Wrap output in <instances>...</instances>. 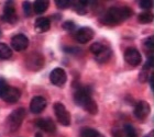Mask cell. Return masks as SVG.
Masks as SVG:
<instances>
[{"instance_id": "cell-1", "label": "cell", "mask_w": 154, "mask_h": 137, "mask_svg": "<svg viewBox=\"0 0 154 137\" xmlns=\"http://www.w3.org/2000/svg\"><path fill=\"white\" fill-rule=\"evenodd\" d=\"M74 101L89 114L96 115L98 113V105L91 97V89L89 87L77 85L74 90Z\"/></svg>"}, {"instance_id": "cell-2", "label": "cell", "mask_w": 154, "mask_h": 137, "mask_svg": "<svg viewBox=\"0 0 154 137\" xmlns=\"http://www.w3.org/2000/svg\"><path fill=\"white\" fill-rule=\"evenodd\" d=\"M133 14L132 9L129 7H111L103 13V16L100 18V21L106 25H117L119 23L128 20Z\"/></svg>"}, {"instance_id": "cell-3", "label": "cell", "mask_w": 154, "mask_h": 137, "mask_svg": "<svg viewBox=\"0 0 154 137\" xmlns=\"http://www.w3.org/2000/svg\"><path fill=\"white\" fill-rule=\"evenodd\" d=\"M21 97L20 89L8 85L3 77H0V98L8 103H16Z\"/></svg>"}, {"instance_id": "cell-4", "label": "cell", "mask_w": 154, "mask_h": 137, "mask_svg": "<svg viewBox=\"0 0 154 137\" xmlns=\"http://www.w3.org/2000/svg\"><path fill=\"white\" fill-rule=\"evenodd\" d=\"M26 112L24 108H19L13 110L6 120V131L8 133H14L20 128L23 120L26 118Z\"/></svg>"}, {"instance_id": "cell-5", "label": "cell", "mask_w": 154, "mask_h": 137, "mask_svg": "<svg viewBox=\"0 0 154 137\" xmlns=\"http://www.w3.org/2000/svg\"><path fill=\"white\" fill-rule=\"evenodd\" d=\"M24 63H26V67L29 70H31V71H38L40 69L44 67L45 58L41 53L34 52V53H31V54L26 56Z\"/></svg>"}, {"instance_id": "cell-6", "label": "cell", "mask_w": 154, "mask_h": 137, "mask_svg": "<svg viewBox=\"0 0 154 137\" xmlns=\"http://www.w3.org/2000/svg\"><path fill=\"white\" fill-rule=\"evenodd\" d=\"M53 108H54V113L57 121L64 126H69L71 125V114L67 111V109L65 108V105L61 102H55Z\"/></svg>"}, {"instance_id": "cell-7", "label": "cell", "mask_w": 154, "mask_h": 137, "mask_svg": "<svg viewBox=\"0 0 154 137\" xmlns=\"http://www.w3.org/2000/svg\"><path fill=\"white\" fill-rule=\"evenodd\" d=\"M112 137H139L138 132L131 124H125L117 126L112 130Z\"/></svg>"}, {"instance_id": "cell-8", "label": "cell", "mask_w": 154, "mask_h": 137, "mask_svg": "<svg viewBox=\"0 0 154 137\" xmlns=\"http://www.w3.org/2000/svg\"><path fill=\"white\" fill-rule=\"evenodd\" d=\"M50 81L56 87H63L67 81V75L63 68H54L50 73Z\"/></svg>"}, {"instance_id": "cell-9", "label": "cell", "mask_w": 154, "mask_h": 137, "mask_svg": "<svg viewBox=\"0 0 154 137\" xmlns=\"http://www.w3.org/2000/svg\"><path fill=\"white\" fill-rule=\"evenodd\" d=\"M2 20L5 22H8L10 24H14L18 22V16L16 12V7L13 1H7L3 8Z\"/></svg>"}, {"instance_id": "cell-10", "label": "cell", "mask_w": 154, "mask_h": 137, "mask_svg": "<svg viewBox=\"0 0 154 137\" xmlns=\"http://www.w3.org/2000/svg\"><path fill=\"white\" fill-rule=\"evenodd\" d=\"M95 36V32L94 30L89 26H84V28H80V29L76 30L75 32L74 37L78 43L80 44H86L89 41H91Z\"/></svg>"}, {"instance_id": "cell-11", "label": "cell", "mask_w": 154, "mask_h": 137, "mask_svg": "<svg viewBox=\"0 0 154 137\" xmlns=\"http://www.w3.org/2000/svg\"><path fill=\"white\" fill-rule=\"evenodd\" d=\"M125 61L131 66H139L141 64L142 57L140 52L134 47H128L125 51Z\"/></svg>"}, {"instance_id": "cell-12", "label": "cell", "mask_w": 154, "mask_h": 137, "mask_svg": "<svg viewBox=\"0 0 154 137\" xmlns=\"http://www.w3.org/2000/svg\"><path fill=\"white\" fill-rule=\"evenodd\" d=\"M151 112V106L146 101H139L134 106V110H133V113H134V116L139 120H145L148 118V115L150 114Z\"/></svg>"}, {"instance_id": "cell-13", "label": "cell", "mask_w": 154, "mask_h": 137, "mask_svg": "<svg viewBox=\"0 0 154 137\" xmlns=\"http://www.w3.org/2000/svg\"><path fill=\"white\" fill-rule=\"evenodd\" d=\"M28 46H29V38L24 34H17L11 38V47L14 51H24Z\"/></svg>"}, {"instance_id": "cell-14", "label": "cell", "mask_w": 154, "mask_h": 137, "mask_svg": "<svg viewBox=\"0 0 154 137\" xmlns=\"http://www.w3.org/2000/svg\"><path fill=\"white\" fill-rule=\"evenodd\" d=\"M34 124H35L36 127H38L40 130L45 132V133H48V134H53L56 131L55 123L52 121L51 118H36L35 121H34Z\"/></svg>"}, {"instance_id": "cell-15", "label": "cell", "mask_w": 154, "mask_h": 137, "mask_svg": "<svg viewBox=\"0 0 154 137\" xmlns=\"http://www.w3.org/2000/svg\"><path fill=\"white\" fill-rule=\"evenodd\" d=\"M46 104H48V102H46L45 98H43L41 96L34 97L31 100V102H30V110L34 114H40L41 112H43L45 110Z\"/></svg>"}, {"instance_id": "cell-16", "label": "cell", "mask_w": 154, "mask_h": 137, "mask_svg": "<svg viewBox=\"0 0 154 137\" xmlns=\"http://www.w3.org/2000/svg\"><path fill=\"white\" fill-rule=\"evenodd\" d=\"M34 28H35V31L38 33L48 32V30L51 29V21L48 18H45V16L38 18L35 20V23H34Z\"/></svg>"}, {"instance_id": "cell-17", "label": "cell", "mask_w": 154, "mask_h": 137, "mask_svg": "<svg viewBox=\"0 0 154 137\" xmlns=\"http://www.w3.org/2000/svg\"><path fill=\"white\" fill-rule=\"evenodd\" d=\"M48 6H50V2L48 0H36L33 3L32 10L36 14H42V13H44L48 10Z\"/></svg>"}, {"instance_id": "cell-18", "label": "cell", "mask_w": 154, "mask_h": 137, "mask_svg": "<svg viewBox=\"0 0 154 137\" xmlns=\"http://www.w3.org/2000/svg\"><path fill=\"white\" fill-rule=\"evenodd\" d=\"M111 56H112V52H111V49H110L109 47L106 46L105 49H103L101 53H99L98 55L95 56V59H96L99 64H105V63H107V61H109Z\"/></svg>"}, {"instance_id": "cell-19", "label": "cell", "mask_w": 154, "mask_h": 137, "mask_svg": "<svg viewBox=\"0 0 154 137\" xmlns=\"http://www.w3.org/2000/svg\"><path fill=\"white\" fill-rule=\"evenodd\" d=\"M71 6L74 8V10L78 13V14L83 16V14H85L87 11L86 7L88 6V1H85V0H79V1H74V2L72 1Z\"/></svg>"}, {"instance_id": "cell-20", "label": "cell", "mask_w": 154, "mask_h": 137, "mask_svg": "<svg viewBox=\"0 0 154 137\" xmlns=\"http://www.w3.org/2000/svg\"><path fill=\"white\" fill-rule=\"evenodd\" d=\"M154 40L153 36H150L143 42V49H144L145 54L149 57H153V51H154Z\"/></svg>"}, {"instance_id": "cell-21", "label": "cell", "mask_w": 154, "mask_h": 137, "mask_svg": "<svg viewBox=\"0 0 154 137\" xmlns=\"http://www.w3.org/2000/svg\"><path fill=\"white\" fill-rule=\"evenodd\" d=\"M80 137H105L100 132L95 128L84 127L80 130Z\"/></svg>"}, {"instance_id": "cell-22", "label": "cell", "mask_w": 154, "mask_h": 137, "mask_svg": "<svg viewBox=\"0 0 154 137\" xmlns=\"http://www.w3.org/2000/svg\"><path fill=\"white\" fill-rule=\"evenodd\" d=\"M12 56L11 47L5 43H0V59H9Z\"/></svg>"}, {"instance_id": "cell-23", "label": "cell", "mask_w": 154, "mask_h": 137, "mask_svg": "<svg viewBox=\"0 0 154 137\" xmlns=\"http://www.w3.org/2000/svg\"><path fill=\"white\" fill-rule=\"evenodd\" d=\"M139 22L141 24H149L153 21V14L149 11H145V12H142L140 16H138Z\"/></svg>"}, {"instance_id": "cell-24", "label": "cell", "mask_w": 154, "mask_h": 137, "mask_svg": "<svg viewBox=\"0 0 154 137\" xmlns=\"http://www.w3.org/2000/svg\"><path fill=\"white\" fill-rule=\"evenodd\" d=\"M105 47H106V46H105L103 44H101V43H99V42H97V43H94V44L90 46V52L96 56V55H98L99 53H101V52L105 49Z\"/></svg>"}, {"instance_id": "cell-25", "label": "cell", "mask_w": 154, "mask_h": 137, "mask_svg": "<svg viewBox=\"0 0 154 137\" xmlns=\"http://www.w3.org/2000/svg\"><path fill=\"white\" fill-rule=\"evenodd\" d=\"M23 11H24V14L26 16H31L33 13L32 10V4L29 2V1H24L23 2Z\"/></svg>"}, {"instance_id": "cell-26", "label": "cell", "mask_w": 154, "mask_h": 137, "mask_svg": "<svg viewBox=\"0 0 154 137\" xmlns=\"http://www.w3.org/2000/svg\"><path fill=\"white\" fill-rule=\"evenodd\" d=\"M55 3H56V7L60 9H66L68 7H71L72 1H69V0H56Z\"/></svg>"}, {"instance_id": "cell-27", "label": "cell", "mask_w": 154, "mask_h": 137, "mask_svg": "<svg viewBox=\"0 0 154 137\" xmlns=\"http://www.w3.org/2000/svg\"><path fill=\"white\" fill-rule=\"evenodd\" d=\"M62 26L65 31H69V32H73L74 30H76V24L73 21H65Z\"/></svg>"}, {"instance_id": "cell-28", "label": "cell", "mask_w": 154, "mask_h": 137, "mask_svg": "<svg viewBox=\"0 0 154 137\" xmlns=\"http://www.w3.org/2000/svg\"><path fill=\"white\" fill-rule=\"evenodd\" d=\"M140 7H141L142 9L144 10H150L153 6V1L152 0H141L140 2H139Z\"/></svg>"}, {"instance_id": "cell-29", "label": "cell", "mask_w": 154, "mask_h": 137, "mask_svg": "<svg viewBox=\"0 0 154 137\" xmlns=\"http://www.w3.org/2000/svg\"><path fill=\"white\" fill-rule=\"evenodd\" d=\"M139 79H140V81H142V82H145V81L149 79V75L145 73L144 70H143V71L140 73V76H139Z\"/></svg>"}, {"instance_id": "cell-30", "label": "cell", "mask_w": 154, "mask_h": 137, "mask_svg": "<svg viewBox=\"0 0 154 137\" xmlns=\"http://www.w3.org/2000/svg\"><path fill=\"white\" fill-rule=\"evenodd\" d=\"M153 79H154V75H153V73H151V76H150V86H151V90H152V91L154 90Z\"/></svg>"}, {"instance_id": "cell-31", "label": "cell", "mask_w": 154, "mask_h": 137, "mask_svg": "<svg viewBox=\"0 0 154 137\" xmlns=\"http://www.w3.org/2000/svg\"><path fill=\"white\" fill-rule=\"evenodd\" d=\"M145 137H153V132H151V133H150V134L149 135H146V136Z\"/></svg>"}, {"instance_id": "cell-32", "label": "cell", "mask_w": 154, "mask_h": 137, "mask_svg": "<svg viewBox=\"0 0 154 137\" xmlns=\"http://www.w3.org/2000/svg\"><path fill=\"white\" fill-rule=\"evenodd\" d=\"M34 137H43L42 136V134H40V133H38V134H35V136Z\"/></svg>"}, {"instance_id": "cell-33", "label": "cell", "mask_w": 154, "mask_h": 137, "mask_svg": "<svg viewBox=\"0 0 154 137\" xmlns=\"http://www.w3.org/2000/svg\"><path fill=\"white\" fill-rule=\"evenodd\" d=\"M0 36H1V30H0Z\"/></svg>"}]
</instances>
